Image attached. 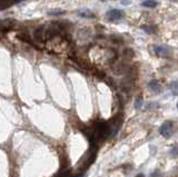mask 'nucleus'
<instances>
[{"instance_id": "nucleus-10", "label": "nucleus", "mask_w": 178, "mask_h": 177, "mask_svg": "<svg viewBox=\"0 0 178 177\" xmlns=\"http://www.w3.org/2000/svg\"><path fill=\"white\" fill-rule=\"evenodd\" d=\"M150 177H163V176H162V173L159 172L158 169H156L155 172L150 174Z\"/></svg>"}, {"instance_id": "nucleus-4", "label": "nucleus", "mask_w": 178, "mask_h": 177, "mask_svg": "<svg viewBox=\"0 0 178 177\" xmlns=\"http://www.w3.org/2000/svg\"><path fill=\"white\" fill-rule=\"evenodd\" d=\"M149 89L153 92H155V94H158L162 90V86H160V84H159L158 80H152L149 82Z\"/></svg>"}, {"instance_id": "nucleus-13", "label": "nucleus", "mask_w": 178, "mask_h": 177, "mask_svg": "<svg viewBox=\"0 0 178 177\" xmlns=\"http://www.w3.org/2000/svg\"><path fill=\"white\" fill-rule=\"evenodd\" d=\"M136 177H145V175H144V174H138Z\"/></svg>"}, {"instance_id": "nucleus-5", "label": "nucleus", "mask_w": 178, "mask_h": 177, "mask_svg": "<svg viewBox=\"0 0 178 177\" xmlns=\"http://www.w3.org/2000/svg\"><path fill=\"white\" fill-rule=\"evenodd\" d=\"M158 5V2L156 0H145L142 1V7H146V8H155Z\"/></svg>"}, {"instance_id": "nucleus-3", "label": "nucleus", "mask_w": 178, "mask_h": 177, "mask_svg": "<svg viewBox=\"0 0 178 177\" xmlns=\"http://www.w3.org/2000/svg\"><path fill=\"white\" fill-rule=\"evenodd\" d=\"M154 51L159 57H166L168 55V49L166 47H164V46H155L154 47Z\"/></svg>"}, {"instance_id": "nucleus-1", "label": "nucleus", "mask_w": 178, "mask_h": 177, "mask_svg": "<svg viewBox=\"0 0 178 177\" xmlns=\"http://www.w3.org/2000/svg\"><path fill=\"white\" fill-rule=\"evenodd\" d=\"M159 133L163 135L165 138H170L173 135V123L165 122L159 128Z\"/></svg>"}, {"instance_id": "nucleus-9", "label": "nucleus", "mask_w": 178, "mask_h": 177, "mask_svg": "<svg viewBox=\"0 0 178 177\" xmlns=\"http://www.w3.org/2000/svg\"><path fill=\"white\" fill-rule=\"evenodd\" d=\"M170 157L172 158H176V156H177V147L176 146H174V148L172 149V152H170Z\"/></svg>"}, {"instance_id": "nucleus-11", "label": "nucleus", "mask_w": 178, "mask_h": 177, "mask_svg": "<svg viewBox=\"0 0 178 177\" xmlns=\"http://www.w3.org/2000/svg\"><path fill=\"white\" fill-rule=\"evenodd\" d=\"M61 14H64V11L54 10V11H50V12H49V15H52V16H58V15H61Z\"/></svg>"}, {"instance_id": "nucleus-6", "label": "nucleus", "mask_w": 178, "mask_h": 177, "mask_svg": "<svg viewBox=\"0 0 178 177\" xmlns=\"http://www.w3.org/2000/svg\"><path fill=\"white\" fill-rule=\"evenodd\" d=\"M79 16H80V17H82V18H94V17H95V16H94V14H92V11H89V10L79 11Z\"/></svg>"}, {"instance_id": "nucleus-2", "label": "nucleus", "mask_w": 178, "mask_h": 177, "mask_svg": "<svg viewBox=\"0 0 178 177\" xmlns=\"http://www.w3.org/2000/svg\"><path fill=\"white\" fill-rule=\"evenodd\" d=\"M122 17H124L122 11L118 10V9H112V10H110L107 14V19H108V21H110V22L120 20Z\"/></svg>"}, {"instance_id": "nucleus-8", "label": "nucleus", "mask_w": 178, "mask_h": 177, "mask_svg": "<svg viewBox=\"0 0 178 177\" xmlns=\"http://www.w3.org/2000/svg\"><path fill=\"white\" fill-rule=\"evenodd\" d=\"M142 97H138L137 100H136V102H135V108L139 109V108L142 107Z\"/></svg>"}, {"instance_id": "nucleus-7", "label": "nucleus", "mask_w": 178, "mask_h": 177, "mask_svg": "<svg viewBox=\"0 0 178 177\" xmlns=\"http://www.w3.org/2000/svg\"><path fill=\"white\" fill-rule=\"evenodd\" d=\"M169 89L172 90L174 96H176V95H177V82H176V81L173 82V84L170 85V87H169Z\"/></svg>"}, {"instance_id": "nucleus-12", "label": "nucleus", "mask_w": 178, "mask_h": 177, "mask_svg": "<svg viewBox=\"0 0 178 177\" xmlns=\"http://www.w3.org/2000/svg\"><path fill=\"white\" fill-rule=\"evenodd\" d=\"M122 4H129V0H122Z\"/></svg>"}]
</instances>
